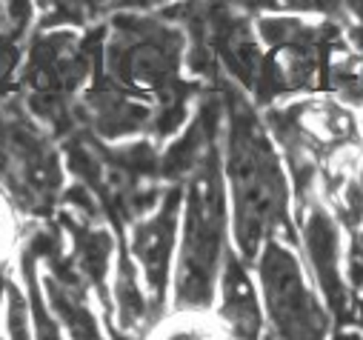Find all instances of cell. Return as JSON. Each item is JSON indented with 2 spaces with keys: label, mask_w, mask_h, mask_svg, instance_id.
I'll return each mask as SVG.
<instances>
[{
  "label": "cell",
  "mask_w": 363,
  "mask_h": 340,
  "mask_svg": "<svg viewBox=\"0 0 363 340\" xmlns=\"http://www.w3.org/2000/svg\"><path fill=\"white\" fill-rule=\"evenodd\" d=\"M329 340H363V334L357 329H346V326H335Z\"/></svg>",
  "instance_id": "cell-22"
},
{
  "label": "cell",
  "mask_w": 363,
  "mask_h": 340,
  "mask_svg": "<svg viewBox=\"0 0 363 340\" xmlns=\"http://www.w3.org/2000/svg\"><path fill=\"white\" fill-rule=\"evenodd\" d=\"M6 286H9L6 275H0V300H4V295H6Z\"/></svg>",
  "instance_id": "cell-23"
},
{
  "label": "cell",
  "mask_w": 363,
  "mask_h": 340,
  "mask_svg": "<svg viewBox=\"0 0 363 340\" xmlns=\"http://www.w3.org/2000/svg\"><path fill=\"white\" fill-rule=\"evenodd\" d=\"M6 334H9V340H35L26 292L12 280L6 286Z\"/></svg>",
  "instance_id": "cell-18"
},
{
  "label": "cell",
  "mask_w": 363,
  "mask_h": 340,
  "mask_svg": "<svg viewBox=\"0 0 363 340\" xmlns=\"http://www.w3.org/2000/svg\"><path fill=\"white\" fill-rule=\"evenodd\" d=\"M257 295L275 340H329L335 320L306 275L298 249L269 240L255 261Z\"/></svg>",
  "instance_id": "cell-9"
},
{
  "label": "cell",
  "mask_w": 363,
  "mask_h": 340,
  "mask_svg": "<svg viewBox=\"0 0 363 340\" xmlns=\"http://www.w3.org/2000/svg\"><path fill=\"white\" fill-rule=\"evenodd\" d=\"M226 332L215 314H172L163 317L149 340H223Z\"/></svg>",
  "instance_id": "cell-17"
},
{
  "label": "cell",
  "mask_w": 363,
  "mask_h": 340,
  "mask_svg": "<svg viewBox=\"0 0 363 340\" xmlns=\"http://www.w3.org/2000/svg\"><path fill=\"white\" fill-rule=\"evenodd\" d=\"M346 329H357L363 334V300L352 295V309H349V320H346Z\"/></svg>",
  "instance_id": "cell-21"
},
{
  "label": "cell",
  "mask_w": 363,
  "mask_h": 340,
  "mask_svg": "<svg viewBox=\"0 0 363 340\" xmlns=\"http://www.w3.org/2000/svg\"><path fill=\"white\" fill-rule=\"evenodd\" d=\"M180 217H184V186H169L157 209L146 215L143 220H138L126 234L129 254L140 269V280H143V289H146V298L152 303L157 323L166 317L169 289L174 280L172 258L177 249Z\"/></svg>",
  "instance_id": "cell-11"
},
{
  "label": "cell",
  "mask_w": 363,
  "mask_h": 340,
  "mask_svg": "<svg viewBox=\"0 0 363 340\" xmlns=\"http://www.w3.org/2000/svg\"><path fill=\"white\" fill-rule=\"evenodd\" d=\"M346 283L363 300V220L346 232Z\"/></svg>",
  "instance_id": "cell-19"
},
{
  "label": "cell",
  "mask_w": 363,
  "mask_h": 340,
  "mask_svg": "<svg viewBox=\"0 0 363 340\" xmlns=\"http://www.w3.org/2000/svg\"><path fill=\"white\" fill-rule=\"evenodd\" d=\"M226 337L223 340H263V306L257 286L249 275V266L240 261L235 246L226 254L220 289H218V312Z\"/></svg>",
  "instance_id": "cell-13"
},
{
  "label": "cell",
  "mask_w": 363,
  "mask_h": 340,
  "mask_svg": "<svg viewBox=\"0 0 363 340\" xmlns=\"http://www.w3.org/2000/svg\"><path fill=\"white\" fill-rule=\"evenodd\" d=\"M66 189L60 143L15 86L0 98V192L29 220L46 223L60 212Z\"/></svg>",
  "instance_id": "cell-7"
},
{
  "label": "cell",
  "mask_w": 363,
  "mask_h": 340,
  "mask_svg": "<svg viewBox=\"0 0 363 340\" xmlns=\"http://www.w3.org/2000/svg\"><path fill=\"white\" fill-rule=\"evenodd\" d=\"M0 226H4V212H0Z\"/></svg>",
  "instance_id": "cell-25"
},
{
  "label": "cell",
  "mask_w": 363,
  "mask_h": 340,
  "mask_svg": "<svg viewBox=\"0 0 363 340\" xmlns=\"http://www.w3.org/2000/svg\"><path fill=\"white\" fill-rule=\"evenodd\" d=\"M35 9L32 4H0V29H9L21 21H29L35 18Z\"/></svg>",
  "instance_id": "cell-20"
},
{
  "label": "cell",
  "mask_w": 363,
  "mask_h": 340,
  "mask_svg": "<svg viewBox=\"0 0 363 340\" xmlns=\"http://www.w3.org/2000/svg\"><path fill=\"white\" fill-rule=\"evenodd\" d=\"M21 278H23V292H26V303H29V320H32L35 340H69L46 300L40 261L26 246H21Z\"/></svg>",
  "instance_id": "cell-15"
},
{
  "label": "cell",
  "mask_w": 363,
  "mask_h": 340,
  "mask_svg": "<svg viewBox=\"0 0 363 340\" xmlns=\"http://www.w3.org/2000/svg\"><path fill=\"white\" fill-rule=\"evenodd\" d=\"M60 152L74 183L95 198L118 240V251H126L129 229L152 215L169 189L160 172L163 146L149 137L104 143L101 137L77 129L60 143Z\"/></svg>",
  "instance_id": "cell-3"
},
{
  "label": "cell",
  "mask_w": 363,
  "mask_h": 340,
  "mask_svg": "<svg viewBox=\"0 0 363 340\" xmlns=\"http://www.w3.org/2000/svg\"><path fill=\"white\" fill-rule=\"evenodd\" d=\"M43 292L46 300L63 326L69 340H109L106 329L101 326L98 314L92 312V292H89L69 269L63 266H46L43 272Z\"/></svg>",
  "instance_id": "cell-14"
},
{
  "label": "cell",
  "mask_w": 363,
  "mask_h": 340,
  "mask_svg": "<svg viewBox=\"0 0 363 340\" xmlns=\"http://www.w3.org/2000/svg\"><path fill=\"white\" fill-rule=\"evenodd\" d=\"M263 340H275V337H272V334H269V332H266V334H263Z\"/></svg>",
  "instance_id": "cell-24"
},
{
  "label": "cell",
  "mask_w": 363,
  "mask_h": 340,
  "mask_svg": "<svg viewBox=\"0 0 363 340\" xmlns=\"http://www.w3.org/2000/svg\"><path fill=\"white\" fill-rule=\"evenodd\" d=\"M57 226L63 229L66 249H63V264L69 272L92 292L104 309V329L109 340H115V300H112V258H118V240L112 229L104 220L83 217L72 209H63L55 215Z\"/></svg>",
  "instance_id": "cell-12"
},
{
  "label": "cell",
  "mask_w": 363,
  "mask_h": 340,
  "mask_svg": "<svg viewBox=\"0 0 363 340\" xmlns=\"http://www.w3.org/2000/svg\"><path fill=\"white\" fill-rule=\"evenodd\" d=\"M229 192L223 175V140L206 152L184 183V217L172 280V309L177 314H209L218 300L229 254Z\"/></svg>",
  "instance_id": "cell-4"
},
{
  "label": "cell",
  "mask_w": 363,
  "mask_h": 340,
  "mask_svg": "<svg viewBox=\"0 0 363 340\" xmlns=\"http://www.w3.org/2000/svg\"><path fill=\"white\" fill-rule=\"evenodd\" d=\"M223 101V175L232 209L235 251L255 266L269 240L301 249L292 183L260 109L232 80L215 86Z\"/></svg>",
  "instance_id": "cell-1"
},
{
  "label": "cell",
  "mask_w": 363,
  "mask_h": 340,
  "mask_svg": "<svg viewBox=\"0 0 363 340\" xmlns=\"http://www.w3.org/2000/svg\"><path fill=\"white\" fill-rule=\"evenodd\" d=\"M160 12L186 32V72L206 89L232 80L249 98L263 72V43L255 29V15L246 6L229 4H174Z\"/></svg>",
  "instance_id": "cell-8"
},
{
  "label": "cell",
  "mask_w": 363,
  "mask_h": 340,
  "mask_svg": "<svg viewBox=\"0 0 363 340\" xmlns=\"http://www.w3.org/2000/svg\"><path fill=\"white\" fill-rule=\"evenodd\" d=\"M295 223L301 234L303 266L309 269L312 283L320 292L335 326H346L352 309V289L346 283V234L320 195L295 212Z\"/></svg>",
  "instance_id": "cell-10"
},
{
  "label": "cell",
  "mask_w": 363,
  "mask_h": 340,
  "mask_svg": "<svg viewBox=\"0 0 363 340\" xmlns=\"http://www.w3.org/2000/svg\"><path fill=\"white\" fill-rule=\"evenodd\" d=\"M38 18L21 21L9 29H0V98L15 89V74H21L23 57H26V43L35 32Z\"/></svg>",
  "instance_id": "cell-16"
},
{
  "label": "cell",
  "mask_w": 363,
  "mask_h": 340,
  "mask_svg": "<svg viewBox=\"0 0 363 340\" xmlns=\"http://www.w3.org/2000/svg\"><path fill=\"white\" fill-rule=\"evenodd\" d=\"M186 32L152 4H129L104 23L95 74L157 112V146L186 129L206 92L186 77Z\"/></svg>",
  "instance_id": "cell-2"
},
{
  "label": "cell",
  "mask_w": 363,
  "mask_h": 340,
  "mask_svg": "<svg viewBox=\"0 0 363 340\" xmlns=\"http://www.w3.org/2000/svg\"><path fill=\"white\" fill-rule=\"evenodd\" d=\"M104 23L86 32L35 29L26 43V57L15 86L29 112L55 135L57 143L80 129L77 103L95 74L98 52L104 46Z\"/></svg>",
  "instance_id": "cell-6"
},
{
  "label": "cell",
  "mask_w": 363,
  "mask_h": 340,
  "mask_svg": "<svg viewBox=\"0 0 363 340\" xmlns=\"http://www.w3.org/2000/svg\"><path fill=\"white\" fill-rule=\"evenodd\" d=\"M263 120L278 143L292 183L295 212L320 195V186L349 160L363 152V132L357 112L332 95L298 98L263 112Z\"/></svg>",
  "instance_id": "cell-5"
}]
</instances>
